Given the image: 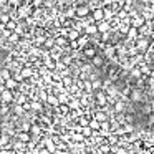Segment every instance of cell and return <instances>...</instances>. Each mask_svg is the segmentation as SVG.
I'll return each mask as SVG.
<instances>
[{
  "label": "cell",
  "instance_id": "obj_21",
  "mask_svg": "<svg viewBox=\"0 0 154 154\" xmlns=\"http://www.w3.org/2000/svg\"><path fill=\"white\" fill-rule=\"evenodd\" d=\"M43 5H47L48 8L55 7V0H43Z\"/></svg>",
  "mask_w": 154,
  "mask_h": 154
},
{
  "label": "cell",
  "instance_id": "obj_14",
  "mask_svg": "<svg viewBox=\"0 0 154 154\" xmlns=\"http://www.w3.org/2000/svg\"><path fill=\"white\" fill-rule=\"evenodd\" d=\"M45 103L47 104H50V106H58V98L57 96H53V94H47V98H45Z\"/></svg>",
  "mask_w": 154,
  "mask_h": 154
},
{
  "label": "cell",
  "instance_id": "obj_8",
  "mask_svg": "<svg viewBox=\"0 0 154 154\" xmlns=\"http://www.w3.org/2000/svg\"><path fill=\"white\" fill-rule=\"evenodd\" d=\"M28 134H32V137H40V136H42V128L38 126L37 123H32V124H30V131H28Z\"/></svg>",
  "mask_w": 154,
  "mask_h": 154
},
{
  "label": "cell",
  "instance_id": "obj_15",
  "mask_svg": "<svg viewBox=\"0 0 154 154\" xmlns=\"http://www.w3.org/2000/svg\"><path fill=\"white\" fill-rule=\"evenodd\" d=\"M88 128H90L93 133H98V131H100V123H98L96 119H93V118H91V119L88 121Z\"/></svg>",
  "mask_w": 154,
  "mask_h": 154
},
{
  "label": "cell",
  "instance_id": "obj_2",
  "mask_svg": "<svg viewBox=\"0 0 154 154\" xmlns=\"http://www.w3.org/2000/svg\"><path fill=\"white\" fill-rule=\"evenodd\" d=\"M129 98H131V101H133V103H141V104H143V101H144V93H143V90H139V88H134V90H131Z\"/></svg>",
  "mask_w": 154,
  "mask_h": 154
},
{
  "label": "cell",
  "instance_id": "obj_5",
  "mask_svg": "<svg viewBox=\"0 0 154 154\" xmlns=\"http://www.w3.org/2000/svg\"><path fill=\"white\" fill-rule=\"evenodd\" d=\"M81 53H83V58H93L94 55H98V50L94 48V45H88V47H85V48H81Z\"/></svg>",
  "mask_w": 154,
  "mask_h": 154
},
{
  "label": "cell",
  "instance_id": "obj_1",
  "mask_svg": "<svg viewBox=\"0 0 154 154\" xmlns=\"http://www.w3.org/2000/svg\"><path fill=\"white\" fill-rule=\"evenodd\" d=\"M14 100H15V93H14V91L4 90L2 93H0V103H2V104H10V103H14Z\"/></svg>",
  "mask_w": 154,
  "mask_h": 154
},
{
  "label": "cell",
  "instance_id": "obj_19",
  "mask_svg": "<svg viewBox=\"0 0 154 154\" xmlns=\"http://www.w3.org/2000/svg\"><path fill=\"white\" fill-rule=\"evenodd\" d=\"M7 42H10L12 45H17L18 42H20V37H18L17 33H14V32H12V33H10V37L7 38Z\"/></svg>",
  "mask_w": 154,
  "mask_h": 154
},
{
  "label": "cell",
  "instance_id": "obj_20",
  "mask_svg": "<svg viewBox=\"0 0 154 154\" xmlns=\"http://www.w3.org/2000/svg\"><path fill=\"white\" fill-rule=\"evenodd\" d=\"M42 5H43V2H42V0H30V7L32 8H40Z\"/></svg>",
  "mask_w": 154,
  "mask_h": 154
},
{
  "label": "cell",
  "instance_id": "obj_10",
  "mask_svg": "<svg viewBox=\"0 0 154 154\" xmlns=\"http://www.w3.org/2000/svg\"><path fill=\"white\" fill-rule=\"evenodd\" d=\"M96 28H98V33H106V32H109L111 30V27H109V23H108V22H98L96 23Z\"/></svg>",
  "mask_w": 154,
  "mask_h": 154
},
{
  "label": "cell",
  "instance_id": "obj_7",
  "mask_svg": "<svg viewBox=\"0 0 154 154\" xmlns=\"http://www.w3.org/2000/svg\"><path fill=\"white\" fill-rule=\"evenodd\" d=\"M4 88H5V90H8V91H15L18 88V83L14 80V78H8V80L4 81Z\"/></svg>",
  "mask_w": 154,
  "mask_h": 154
},
{
  "label": "cell",
  "instance_id": "obj_12",
  "mask_svg": "<svg viewBox=\"0 0 154 154\" xmlns=\"http://www.w3.org/2000/svg\"><path fill=\"white\" fill-rule=\"evenodd\" d=\"M80 32L78 30H75V28H70V30H68V35H66V40L68 42H75V40H78V38H80Z\"/></svg>",
  "mask_w": 154,
  "mask_h": 154
},
{
  "label": "cell",
  "instance_id": "obj_18",
  "mask_svg": "<svg viewBox=\"0 0 154 154\" xmlns=\"http://www.w3.org/2000/svg\"><path fill=\"white\" fill-rule=\"evenodd\" d=\"M17 23H18V22H15V20H12V18H10V20H8L7 23H5V30L14 32V30H15V27H17Z\"/></svg>",
  "mask_w": 154,
  "mask_h": 154
},
{
  "label": "cell",
  "instance_id": "obj_3",
  "mask_svg": "<svg viewBox=\"0 0 154 154\" xmlns=\"http://www.w3.org/2000/svg\"><path fill=\"white\" fill-rule=\"evenodd\" d=\"M90 15V8H88L86 4H81L78 7H75V17L76 18H85Z\"/></svg>",
  "mask_w": 154,
  "mask_h": 154
},
{
  "label": "cell",
  "instance_id": "obj_6",
  "mask_svg": "<svg viewBox=\"0 0 154 154\" xmlns=\"http://www.w3.org/2000/svg\"><path fill=\"white\" fill-rule=\"evenodd\" d=\"M90 65L93 68H100V70H101V66L104 65V58L101 57V55H94V57L90 60Z\"/></svg>",
  "mask_w": 154,
  "mask_h": 154
},
{
  "label": "cell",
  "instance_id": "obj_17",
  "mask_svg": "<svg viewBox=\"0 0 154 154\" xmlns=\"http://www.w3.org/2000/svg\"><path fill=\"white\" fill-rule=\"evenodd\" d=\"M10 106L8 104H2L0 106V116H10Z\"/></svg>",
  "mask_w": 154,
  "mask_h": 154
},
{
  "label": "cell",
  "instance_id": "obj_22",
  "mask_svg": "<svg viewBox=\"0 0 154 154\" xmlns=\"http://www.w3.org/2000/svg\"><path fill=\"white\" fill-rule=\"evenodd\" d=\"M8 4V0H0V5H2V7H4V5H7Z\"/></svg>",
  "mask_w": 154,
  "mask_h": 154
},
{
  "label": "cell",
  "instance_id": "obj_9",
  "mask_svg": "<svg viewBox=\"0 0 154 154\" xmlns=\"http://www.w3.org/2000/svg\"><path fill=\"white\" fill-rule=\"evenodd\" d=\"M33 68H30V66H23V68H20V71H18V73H20V76L23 78V80H27V78H32L33 76Z\"/></svg>",
  "mask_w": 154,
  "mask_h": 154
},
{
  "label": "cell",
  "instance_id": "obj_4",
  "mask_svg": "<svg viewBox=\"0 0 154 154\" xmlns=\"http://www.w3.org/2000/svg\"><path fill=\"white\" fill-rule=\"evenodd\" d=\"M126 106H128V104L124 103V101L118 100L116 103L111 106V111H113V114H124V111H126Z\"/></svg>",
  "mask_w": 154,
  "mask_h": 154
},
{
  "label": "cell",
  "instance_id": "obj_16",
  "mask_svg": "<svg viewBox=\"0 0 154 154\" xmlns=\"http://www.w3.org/2000/svg\"><path fill=\"white\" fill-rule=\"evenodd\" d=\"M8 78H12L10 70H8V68H2V70H0V80L5 81V80H8Z\"/></svg>",
  "mask_w": 154,
  "mask_h": 154
},
{
  "label": "cell",
  "instance_id": "obj_13",
  "mask_svg": "<svg viewBox=\"0 0 154 154\" xmlns=\"http://www.w3.org/2000/svg\"><path fill=\"white\" fill-rule=\"evenodd\" d=\"M137 37H139V35H137V30L133 28V27H129V30H128V33H126V43L131 42V40H136Z\"/></svg>",
  "mask_w": 154,
  "mask_h": 154
},
{
  "label": "cell",
  "instance_id": "obj_11",
  "mask_svg": "<svg viewBox=\"0 0 154 154\" xmlns=\"http://www.w3.org/2000/svg\"><path fill=\"white\" fill-rule=\"evenodd\" d=\"M76 43H78V47H80V50H81V48H85V47H88V45H90V37H86L85 33H81L80 38L76 40Z\"/></svg>",
  "mask_w": 154,
  "mask_h": 154
}]
</instances>
